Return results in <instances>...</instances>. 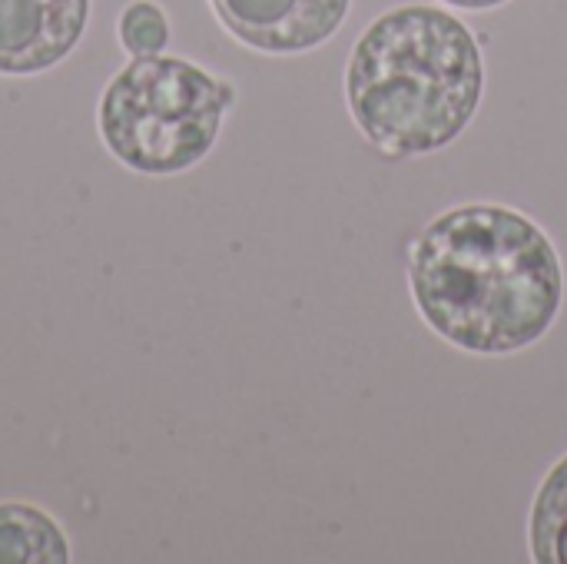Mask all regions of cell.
<instances>
[{
  "mask_svg": "<svg viewBox=\"0 0 567 564\" xmlns=\"http://www.w3.org/2000/svg\"><path fill=\"white\" fill-rule=\"evenodd\" d=\"M120 40L136 57H156L166 47V40H169V23H166L159 7L140 0V3L123 10V17H120Z\"/></svg>",
  "mask_w": 567,
  "mask_h": 564,
  "instance_id": "cell-8",
  "label": "cell"
},
{
  "mask_svg": "<svg viewBox=\"0 0 567 564\" xmlns=\"http://www.w3.org/2000/svg\"><path fill=\"white\" fill-rule=\"evenodd\" d=\"M482 90L485 63L475 33L449 10L425 3L375 17L346 70L355 126L392 156L449 146L472 123Z\"/></svg>",
  "mask_w": 567,
  "mask_h": 564,
  "instance_id": "cell-2",
  "label": "cell"
},
{
  "mask_svg": "<svg viewBox=\"0 0 567 564\" xmlns=\"http://www.w3.org/2000/svg\"><path fill=\"white\" fill-rule=\"evenodd\" d=\"M452 7H462V10H492V7H502L508 0H445Z\"/></svg>",
  "mask_w": 567,
  "mask_h": 564,
  "instance_id": "cell-9",
  "label": "cell"
},
{
  "mask_svg": "<svg viewBox=\"0 0 567 564\" xmlns=\"http://www.w3.org/2000/svg\"><path fill=\"white\" fill-rule=\"evenodd\" d=\"M66 542L37 509L0 505V564H63Z\"/></svg>",
  "mask_w": 567,
  "mask_h": 564,
  "instance_id": "cell-6",
  "label": "cell"
},
{
  "mask_svg": "<svg viewBox=\"0 0 567 564\" xmlns=\"http://www.w3.org/2000/svg\"><path fill=\"white\" fill-rule=\"evenodd\" d=\"M90 0H0V73L60 63L86 27Z\"/></svg>",
  "mask_w": 567,
  "mask_h": 564,
  "instance_id": "cell-5",
  "label": "cell"
},
{
  "mask_svg": "<svg viewBox=\"0 0 567 564\" xmlns=\"http://www.w3.org/2000/svg\"><path fill=\"white\" fill-rule=\"evenodd\" d=\"M352 0H213L223 27L266 53H302L339 33Z\"/></svg>",
  "mask_w": 567,
  "mask_h": 564,
  "instance_id": "cell-4",
  "label": "cell"
},
{
  "mask_svg": "<svg viewBox=\"0 0 567 564\" xmlns=\"http://www.w3.org/2000/svg\"><path fill=\"white\" fill-rule=\"evenodd\" d=\"M412 299L422 319L475 356L535 346L558 319L565 273L548 233L495 203L432 219L409 253Z\"/></svg>",
  "mask_w": 567,
  "mask_h": 564,
  "instance_id": "cell-1",
  "label": "cell"
},
{
  "mask_svg": "<svg viewBox=\"0 0 567 564\" xmlns=\"http://www.w3.org/2000/svg\"><path fill=\"white\" fill-rule=\"evenodd\" d=\"M233 93L173 57H140L106 90L100 130L116 160L166 176L199 163L216 143Z\"/></svg>",
  "mask_w": 567,
  "mask_h": 564,
  "instance_id": "cell-3",
  "label": "cell"
},
{
  "mask_svg": "<svg viewBox=\"0 0 567 564\" xmlns=\"http://www.w3.org/2000/svg\"><path fill=\"white\" fill-rule=\"evenodd\" d=\"M532 558L567 564V455L548 472L532 505Z\"/></svg>",
  "mask_w": 567,
  "mask_h": 564,
  "instance_id": "cell-7",
  "label": "cell"
}]
</instances>
